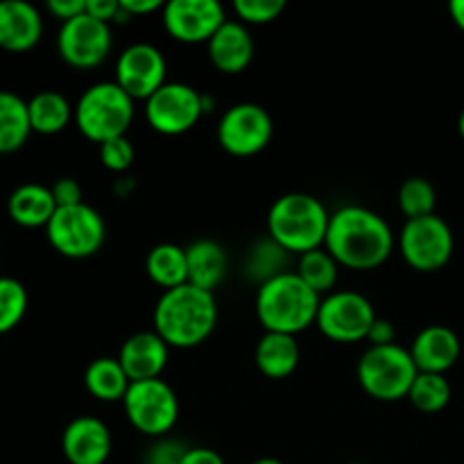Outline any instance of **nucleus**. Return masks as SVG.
<instances>
[{"instance_id":"1","label":"nucleus","mask_w":464,"mask_h":464,"mask_svg":"<svg viewBox=\"0 0 464 464\" xmlns=\"http://www.w3.org/2000/svg\"><path fill=\"white\" fill-rule=\"evenodd\" d=\"M324 249L338 261V266L372 270L383 266L392 254V227L372 208L349 204L331 213Z\"/></svg>"},{"instance_id":"2","label":"nucleus","mask_w":464,"mask_h":464,"mask_svg":"<svg viewBox=\"0 0 464 464\" xmlns=\"http://www.w3.org/2000/svg\"><path fill=\"white\" fill-rule=\"evenodd\" d=\"M216 295L193 284L163 290L154 306V331L168 347L193 349L216 331Z\"/></svg>"},{"instance_id":"3","label":"nucleus","mask_w":464,"mask_h":464,"mask_svg":"<svg viewBox=\"0 0 464 464\" xmlns=\"http://www.w3.org/2000/svg\"><path fill=\"white\" fill-rule=\"evenodd\" d=\"M322 297L308 288L297 272H284L258 285L256 315L272 334L297 335L315 324Z\"/></svg>"},{"instance_id":"4","label":"nucleus","mask_w":464,"mask_h":464,"mask_svg":"<svg viewBox=\"0 0 464 464\" xmlns=\"http://www.w3.org/2000/svg\"><path fill=\"white\" fill-rule=\"evenodd\" d=\"M331 213L308 193L281 195L267 213V231L288 254H306L324 247Z\"/></svg>"},{"instance_id":"5","label":"nucleus","mask_w":464,"mask_h":464,"mask_svg":"<svg viewBox=\"0 0 464 464\" xmlns=\"http://www.w3.org/2000/svg\"><path fill=\"white\" fill-rule=\"evenodd\" d=\"M134 121V98L116 82L91 84L75 104V125L93 143L102 145L127 134Z\"/></svg>"},{"instance_id":"6","label":"nucleus","mask_w":464,"mask_h":464,"mask_svg":"<svg viewBox=\"0 0 464 464\" xmlns=\"http://www.w3.org/2000/svg\"><path fill=\"white\" fill-rule=\"evenodd\" d=\"M417 374L420 370L412 361L411 349L399 347L397 343L385 344V347H370L358 361L361 388L379 401L408 399Z\"/></svg>"},{"instance_id":"7","label":"nucleus","mask_w":464,"mask_h":464,"mask_svg":"<svg viewBox=\"0 0 464 464\" xmlns=\"http://www.w3.org/2000/svg\"><path fill=\"white\" fill-rule=\"evenodd\" d=\"M45 231L50 245L66 258L93 256L107 240L102 216L86 202L57 208Z\"/></svg>"},{"instance_id":"8","label":"nucleus","mask_w":464,"mask_h":464,"mask_svg":"<svg viewBox=\"0 0 464 464\" xmlns=\"http://www.w3.org/2000/svg\"><path fill=\"white\" fill-rule=\"evenodd\" d=\"M122 406L130 424L139 433L152 438L168 435L179 420V399L175 390L161 379L131 383L122 399Z\"/></svg>"},{"instance_id":"9","label":"nucleus","mask_w":464,"mask_h":464,"mask_svg":"<svg viewBox=\"0 0 464 464\" xmlns=\"http://www.w3.org/2000/svg\"><path fill=\"white\" fill-rule=\"evenodd\" d=\"M453 231L440 216L406 220L399 234V249L411 267L420 272L442 270L453 256Z\"/></svg>"},{"instance_id":"10","label":"nucleus","mask_w":464,"mask_h":464,"mask_svg":"<svg viewBox=\"0 0 464 464\" xmlns=\"http://www.w3.org/2000/svg\"><path fill=\"white\" fill-rule=\"evenodd\" d=\"M204 113V93L184 82H166L145 100V118L150 127L166 136H179L193 130Z\"/></svg>"},{"instance_id":"11","label":"nucleus","mask_w":464,"mask_h":464,"mask_svg":"<svg viewBox=\"0 0 464 464\" xmlns=\"http://www.w3.org/2000/svg\"><path fill=\"white\" fill-rule=\"evenodd\" d=\"M376 322L374 306L370 299L353 290L329 293L320 302L317 329L335 343H358L367 340L372 324Z\"/></svg>"},{"instance_id":"12","label":"nucleus","mask_w":464,"mask_h":464,"mask_svg":"<svg viewBox=\"0 0 464 464\" xmlns=\"http://www.w3.org/2000/svg\"><path fill=\"white\" fill-rule=\"evenodd\" d=\"M275 122L267 109L254 102H240L227 109L218 122V140L234 157H252L270 145Z\"/></svg>"},{"instance_id":"13","label":"nucleus","mask_w":464,"mask_h":464,"mask_svg":"<svg viewBox=\"0 0 464 464\" xmlns=\"http://www.w3.org/2000/svg\"><path fill=\"white\" fill-rule=\"evenodd\" d=\"M111 25L98 21L91 14H80L62 23L57 36L59 54L75 68H95L111 53Z\"/></svg>"},{"instance_id":"14","label":"nucleus","mask_w":464,"mask_h":464,"mask_svg":"<svg viewBox=\"0 0 464 464\" xmlns=\"http://www.w3.org/2000/svg\"><path fill=\"white\" fill-rule=\"evenodd\" d=\"M168 63L152 44H131L116 59V84L134 100H148L166 84Z\"/></svg>"},{"instance_id":"15","label":"nucleus","mask_w":464,"mask_h":464,"mask_svg":"<svg viewBox=\"0 0 464 464\" xmlns=\"http://www.w3.org/2000/svg\"><path fill=\"white\" fill-rule=\"evenodd\" d=\"M161 12L168 34L181 44H208L227 21L218 0H170Z\"/></svg>"},{"instance_id":"16","label":"nucleus","mask_w":464,"mask_h":464,"mask_svg":"<svg viewBox=\"0 0 464 464\" xmlns=\"http://www.w3.org/2000/svg\"><path fill=\"white\" fill-rule=\"evenodd\" d=\"M111 447V430L98 417L82 415L63 429L62 451L71 464H104Z\"/></svg>"},{"instance_id":"17","label":"nucleus","mask_w":464,"mask_h":464,"mask_svg":"<svg viewBox=\"0 0 464 464\" xmlns=\"http://www.w3.org/2000/svg\"><path fill=\"white\" fill-rule=\"evenodd\" d=\"M168 349L170 347L163 343L157 331H140L125 340L118 353V362L131 383L161 379V372L168 365Z\"/></svg>"},{"instance_id":"18","label":"nucleus","mask_w":464,"mask_h":464,"mask_svg":"<svg viewBox=\"0 0 464 464\" xmlns=\"http://www.w3.org/2000/svg\"><path fill=\"white\" fill-rule=\"evenodd\" d=\"M411 356L420 372H426V374H444L460 358V338L449 326H426L412 340Z\"/></svg>"},{"instance_id":"19","label":"nucleus","mask_w":464,"mask_h":464,"mask_svg":"<svg viewBox=\"0 0 464 464\" xmlns=\"http://www.w3.org/2000/svg\"><path fill=\"white\" fill-rule=\"evenodd\" d=\"M44 34V18L39 9L25 0L0 3V48L9 53H25L34 48Z\"/></svg>"},{"instance_id":"20","label":"nucleus","mask_w":464,"mask_h":464,"mask_svg":"<svg viewBox=\"0 0 464 464\" xmlns=\"http://www.w3.org/2000/svg\"><path fill=\"white\" fill-rule=\"evenodd\" d=\"M208 59L222 72L245 71L254 59V39L245 23L227 18L220 30L208 39Z\"/></svg>"},{"instance_id":"21","label":"nucleus","mask_w":464,"mask_h":464,"mask_svg":"<svg viewBox=\"0 0 464 464\" xmlns=\"http://www.w3.org/2000/svg\"><path fill=\"white\" fill-rule=\"evenodd\" d=\"M7 211L16 225L34 229V227H48L57 211V202L53 190L44 184H23L9 195Z\"/></svg>"},{"instance_id":"22","label":"nucleus","mask_w":464,"mask_h":464,"mask_svg":"<svg viewBox=\"0 0 464 464\" xmlns=\"http://www.w3.org/2000/svg\"><path fill=\"white\" fill-rule=\"evenodd\" d=\"M186 261H188V284L208 290V293H213L222 284V279L227 276V267H229L225 247L208 238L186 247Z\"/></svg>"},{"instance_id":"23","label":"nucleus","mask_w":464,"mask_h":464,"mask_svg":"<svg viewBox=\"0 0 464 464\" xmlns=\"http://www.w3.org/2000/svg\"><path fill=\"white\" fill-rule=\"evenodd\" d=\"M256 367L267 379H285L299 365V344L295 335L266 331L256 344Z\"/></svg>"},{"instance_id":"24","label":"nucleus","mask_w":464,"mask_h":464,"mask_svg":"<svg viewBox=\"0 0 464 464\" xmlns=\"http://www.w3.org/2000/svg\"><path fill=\"white\" fill-rule=\"evenodd\" d=\"M27 113H30L32 131L36 134H59L75 121V107H71L66 98L57 91H41L34 98L27 100Z\"/></svg>"},{"instance_id":"25","label":"nucleus","mask_w":464,"mask_h":464,"mask_svg":"<svg viewBox=\"0 0 464 464\" xmlns=\"http://www.w3.org/2000/svg\"><path fill=\"white\" fill-rule=\"evenodd\" d=\"M27 102L12 91H0V154H12L30 139Z\"/></svg>"},{"instance_id":"26","label":"nucleus","mask_w":464,"mask_h":464,"mask_svg":"<svg viewBox=\"0 0 464 464\" xmlns=\"http://www.w3.org/2000/svg\"><path fill=\"white\" fill-rule=\"evenodd\" d=\"M145 270L150 279L163 290H172L177 285L188 284V261H186V249L175 243H161L150 249L145 258Z\"/></svg>"},{"instance_id":"27","label":"nucleus","mask_w":464,"mask_h":464,"mask_svg":"<svg viewBox=\"0 0 464 464\" xmlns=\"http://www.w3.org/2000/svg\"><path fill=\"white\" fill-rule=\"evenodd\" d=\"M84 385L100 401H122L131 381L118 358H95L84 372Z\"/></svg>"},{"instance_id":"28","label":"nucleus","mask_w":464,"mask_h":464,"mask_svg":"<svg viewBox=\"0 0 464 464\" xmlns=\"http://www.w3.org/2000/svg\"><path fill=\"white\" fill-rule=\"evenodd\" d=\"M299 279L315 290L317 295H329L334 293L335 284H338V261L326 252L324 247L313 249L299 256L297 270Z\"/></svg>"},{"instance_id":"29","label":"nucleus","mask_w":464,"mask_h":464,"mask_svg":"<svg viewBox=\"0 0 464 464\" xmlns=\"http://www.w3.org/2000/svg\"><path fill=\"white\" fill-rule=\"evenodd\" d=\"M412 406L421 412H440L449 406L451 401V385H449L444 374H426L420 372L412 383L411 392H408Z\"/></svg>"},{"instance_id":"30","label":"nucleus","mask_w":464,"mask_h":464,"mask_svg":"<svg viewBox=\"0 0 464 464\" xmlns=\"http://www.w3.org/2000/svg\"><path fill=\"white\" fill-rule=\"evenodd\" d=\"M435 204H438L435 186L429 179H424V177H411L399 188V207H401L403 216L408 220L433 216Z\"/></svg>"},{"instance_id":"31","label":"nucleus","mask_w":464,"mask_h":464,"mask_svg":"<svg viewBox=\"0 0 464 464\" xmlns=\"http://www.w3.org/2000/svg\"><path fill=\"white\" fill-rule=\"evenodd\" d=\"M285 261H288V252L281 245H276L272 238H267L254 245L252 252H249L247 272L249 276L266 284L272 276L288 272L285 270Z\"/></svg>"},{"instance_id":"32","label":"nucleus","mask_w":464,"mask_h":464,"mask_svg":"<svg viewBox=\"0 0 464 464\" xmlns=\"http://www.w3.org/2000/svg\"><path fill=\"white\" fill-rule=\"evenodd\" d=\"M27 311V290L12 276H0V335L18 326Z\"/></svg>"},{"instance_id":"33","label":"nucleus","mask_w":464,"mask_h":464,"mask_svg":"<svg viewBox=\"0 0 464 464\" xmlns=\"http://www.w3.org/2000/svg\"><path fill=\"white\" fill-rule=\"evenodd\" d=\"M285 9L284 0H236L234 12L238 14L240 23L247 25H266L279 18Z\"/></svg>"},{"instance_id":"34","label":"nucleus","mask_w":464,"mask_h":464,"mask_svg":"<svg viewBox=\"0 0 464 464\" xmlns=\"http://www.w3.org/2000/svg\"><path fill=\"white\" fill-rule=\"evenodd\" d=\"M100 148V161L107 170L111 172H125L127 168L134 163V145L127 136L121 139H111L107 143L98 145Z\"/></svg>"},{"instance_id":"35","label":"nucleus","mask_w":464,"mask_h":464,"mask_svg":"<svg viewBox=\"0 0 464 464\" xmlns=\"http://www.w3.org/2000/svg\"><path fill=\"white\" fill-rule=\"evenodd\" d=\"M186 449L181 442L175 440H161V442L154 444L148 453V464H179L184 458Z\"/></svg>"},{"instance_id":"36","label":"nucleus","mask_w":464,"mask_h":464,"mask_svg":"<svg viewBox=\"0 0 464 464\" xmlns=\"http://www.w3.org/2000/svg\"><path fill=\"white\" fill-rule=\"evenodd\" d=\"M53 198L57 202V208L62 207H75V204H82V186L77 184L72 177H62L53 184Z\"/></svg>"},{"instance_id":"37","label":"nucleus","mask_w":464,"mask_h":464,"mask_svg":"<svg viewBox=\"0 0 464 464\" xmlns=\"http://www.w3.org/2000/svg\"><path fill=\"white\" fill-rule=\"evenodd\" d=\"M48 12L66 23L86 12V0H48Z\"/></svg>"},{"instance_id":"38","label":"nucleus","mask_w":464,"mask_h":464,"mask_svg":"<svg viewBox=\"0 0 464 464\" xmlns=\"http://www.w3.org/2000/svg\"><path fill=\"white\" fill-rule=\"evenodd\" d=\"M394 338H397V331H394L392 322L383 320V317H376L370 334H367L370 347H385V344H394Z\"/></svg>"},{"instance_id":"39","label":"nucleus","mask_w":464,"mask_h":464,"mask_svg":"<svg viewBox=\"0 0 464 464\" xmlns=\"http://www.w3.org/2000/svg\"><path fill=\"white\" fill-rule=\"evenodd\" d=\"M179 464H225L222 456L213 449L207 447H193V449H186L184 458H181Z\"/></svg>"},{"instance_id":"40","label":"nucleus","mask_w":464,"mask_h":464,"mask_svg":"<svg viewBox=\"0 0 464 464\" xmlns=\"http://www.w3.org/2000/svg\"><path fill=\"white\" fill-rule=\"evenodd\" d=\"M121 7L130 16H139V14H152L157 9H163V3L161 0H121Z\"/></svg>"},{"instance_id":"41","label":"nucleus","mask_w":464,"mask_h":464,"mask_svg":"<svg viewBox=\"0 0 464 464\" xmlns=\"http://www.w3.org/2000/svg\"><path fill=\"white\" fill-rule=\"evenodd\" d=\"M449 12H451L453 23L464 32V0H451L449 5Z\"/></svg>"},{"instance_id":"42","label":"nucleus","mask_w":464,"mask_h":464,"mask_svg":"<svg viewBox=\"0 0 464 464\" xmlns=\"http://www.w3.org/2000/svg\"><path fill=\"white\" fill-rule=\"evenodd\" d=\"M252 464H284V462L276 460V458H258V460H254Z\"/></svg>"},{"instance_id":"43","label":"nucleus","mask_w":464,"mask_h":464,"mask_svg":"<svg viewBox=\"0 0 464 464\" xmlns=\"http://www.w3.org/2000/svg\"><path fill=\"white\" fill-rule=\"evenodd\" d=\"M458 130H460V136H462V140H464V109H462L460 118H458Z\"/></svg>"},{"instance_id":"44","label":"nucleus","mask_w":464,"mask_h":464,"mask_svg":"<svg viewBox=\"0 0 464 464\" xmlns=\"http://www.w3.org/2000/svg\"><path fill=\"white\" fill-rule=\"evenodd\" d=\"M349 464H362V462H349Z\"/></svg>"}]
</instances>
